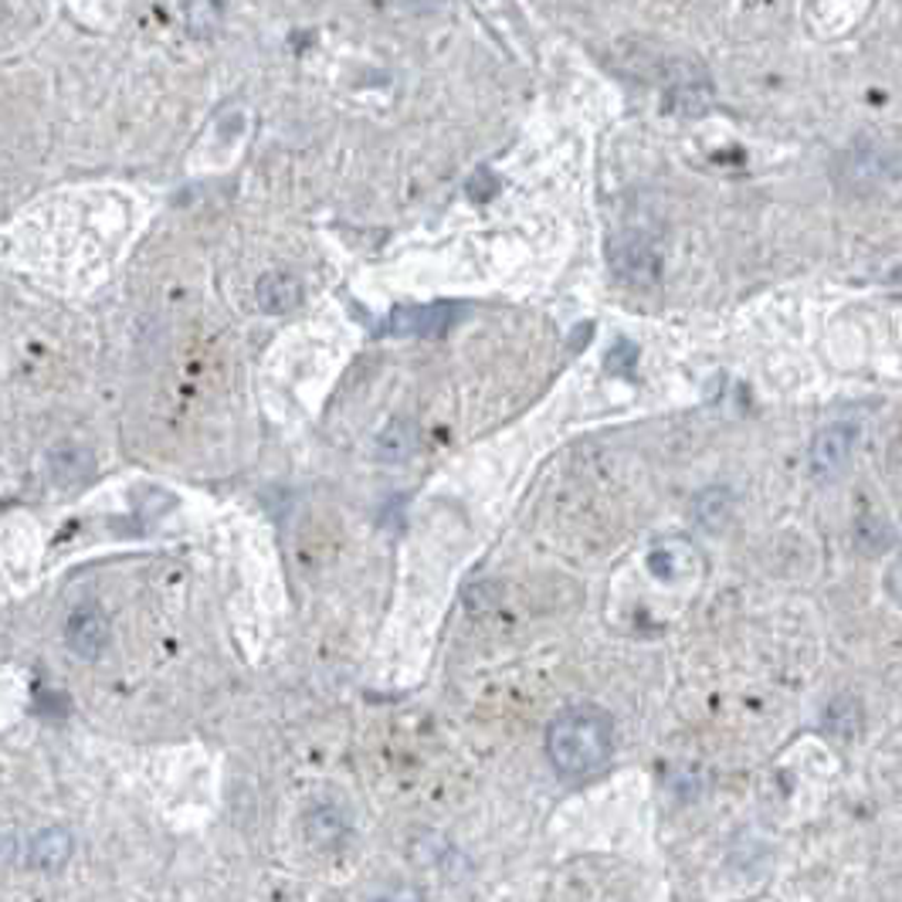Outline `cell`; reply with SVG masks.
I'll use <instances>...</instances> for the list:
<instances>
[{
  "instance_id": "12",
  "label": "cell",
  "mask_w": 902,
  "mask_h": 902,
  "mask_svg": "<svg viewBox=\"0 0 902 902\" xmlns=\"http://www.w3.org/2000/svg\"><path fill=\"white\" fill-rule=\"evenodd\" d=\"M187 24L197 34H211L221 24V4H217V0H191V4H187Z\"/></svg>"
},
{
  "instance_id": "11",
  "label": "cell",
  "mask_w": 902,
  "mask_h": 902,
  "mask_svg": "<svg viewBox=\"0 0 902 902\" xmlns=\"http://www.w3.org/2000/svg\"><path fill=\"white\" fill-rule=\"evenodd\" d=\"M415 428L411 425H404V421H394L384 434H380V459H390V462H400V459H408L411 455V448H415Z\"/></svg>"
},
{
  "instance_id": "6",
  "label": "cell",
  "mask_w": 902,
  "mask_h": 902,
  "mask_svg": "<svg viewBox=\"0 0 902 902\" xmlns=\"http://www.w3.org/2000/svg\"><path fill=\"white\" fill-rule=\"evenodd\" d=\"M299 299H302V286H299V279L289 276V272H272V276H265V279L258 282V305H261L265 312L282 315V312L296 309Z\"/></svg>"
},
{
  "instance_id": "9",
  "label": "cell",
  "mask_w": 902,
  "mask_h": 902,
  "mask_svg": "<svg viewBox=\"0 0 902 902\" xmlns=\"http://www.w3.org/2000/svg\"><path fill=\"white\" fill-rule=\"evenodd\" d=\"M730 509H733V495L727 488H709V492H702L699 500H696V519L702 526H709V529L723 526V519L730 516Z\"/></svg>"
},
{
  "instance_id": "2",
  "label": "cell",
  "mask_w": 902,
  "mask_h": 902,
  "mask_svg": "<svg viewBox=\"0 0 902 902\" xmlns=\"http://www.w3.org/2000/svg\"><path fill=\"white\" fill-rule=\"evenodd\" d=\"M462 320V305L451 302H434V305H415V309H397L390 312V320L384 333H404V336H444L451 326Z\"/></svg>"
},
{
  "instance_id": "8",
  "label": "cell",
  "mask_w": 902,
  "mask_h": 902,
  "mask_svg": "<svg viewBox=\"0 0 902 902\" xmlns=\"http://www.w3.org/2000/svg\"><path fill=\"white\" fill-rule=\"evenodd\" d=\"M825 727H828L835 737L851 740L855 733L862 730V706H859V699H855V696H838V699L828 706V712H825Z\"/></svg>"
},
{
  "instance_id": "3",
  "label": "cell",
  "mask_w": 902,
  "mask_h": 902,
  "mask_svg": "<svg viewBox=\"0 0 902 902\" xmlns=\"http://www.w3.org/2000/svg\"><path fill=\"white\" fill-rule=\"evenodd\" d=\"M611 265H614L618 279H624L627 286H635V289H648L658 279V255L638 235H624V238L614 241Z\"/></svg>"
},
{
  "instance_id": "10",
  "label": "cell",
  "mask_w": 902,
  "mask_h": 902,
  "mask_svg": "<svg viewBox=\"0 0 902 902\" xmlns=\"http://www.w3.org/2000/svg\"><path fill=\"white\" fill-rule=\"evenodd\" d=\"M88 469H93V459H88L85 451L75 448V444H58V448L52 451V472H55L62 482H75V479H82Z\"/></svg>"
},
{
  "instance_id": "7",
  "label": "cell",
  "mask_w": 902,
  "mask_h": 902,
  "mask_svg": "<svg viewBox=\"0 0 902 902\" xmlns=\"http://www.w3.org/2000/svg\"><path fill=\"white\" fill-rule=\"evenodd\" d=\"M72 855V835L62 831V828H52V831H41L31 845V859L41 866V869H58L65 859Z\"/></svg>"
},
{
  "instance_id": "4",
  "label": "cell",
  "mask_w": 902,
  "mask_h": 902,
  "mask_svg": "<svg viewBox=\"0 0 902 902\" xmlns=\"http://www.w3.org/2000/svg\"><path fill=\"white\" fill-rule=\"evenodd\" d=\"M851 448H855L851 425H831V428L818 431L815 444H810V472H815V479L835 482L851 462Z\"/></svg>"
},
{
  "instance_id": "5",
  "label": "cell",
  "mask_w": 902,
  "mask_h": 902,
  "mask_svg": "<svg viewBox=\"0 0 902 902\" xmlns=\"http://www.w3.org/2000/svg\"><path fill=\"white\" fill-rule=\"evenodd\" d=\"M68 648L82 658H99V652L106 648V618L96 611V608H78L72 618H68Z\"/></svg>"
},
{
  "instance_id": "1",
  "label": "cell",
  "mask_w": 902,
  "mask_h": 902,
  "mask_svg": "<svg viewBox=\"0 0 902 902\" xmlns=\"http://www.w3.org/2000/svg\"><path fill=\"white\" fill-rule=\"evenodd\" d=\"M614 750V723L598 706H570L547 730V753L557 774L580 781L598 774Z\"/></svg>"
}]
</instances>
